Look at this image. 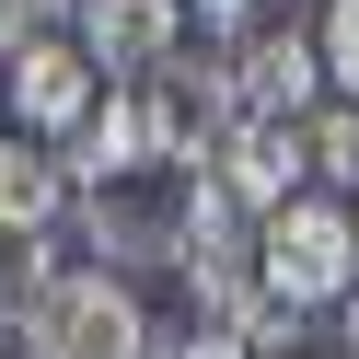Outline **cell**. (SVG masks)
Instances as JSON below:
<instances>
[{
	"label": "cell",
	"instance_id": "2",
	"mask_svg": "<svg viewBox=\"0 0 359 359\" xmlns=\"http://www.w3.org/2000/svg\"><path fill=\"white\" fill-rule=\"evenodd\" d=\"M12 359H151V313L116 266H58L12 313Z\"/></svg>",
	"mask_w": 359,
	"mask_h": 359
},
{
	"label": "cell",
	"instance_id": "9",
	"mask_svg": "<svg viewBox=\"0 0 359 359\" xmlns=\"http://www.w3.org/2000/svg\"><path fill=\"white\" fill-rule=\"evenodd\" d=\"M302 163L325 197H359V104H313L302 116Z\"/></svg>",
	"mask_w": 359,
	"mask_h": 359
},
{
	"label": "cell",
	"instance_id": "12",
	"mask_svg": "<svg viewBox=\"0 0 359 359\" xmlns=\"http://www.w3.org/2000/svg\"><path fill=\"white\" fill-rule=\"evenodd\" d=\"M336 359H359V290L336 302Z\"/></svg>",
	"mask_w": 359,
	"mask_h": 359
},
{
	"label": "cell",
	"instance_id": "13",
	"mask_svg": "<svg viewBox=\"0 0 359 359\" xmlns=\"http://www.w3.org/2000/svg\"><path fill=\"white\" fill-rule=\"evenodd\" d=\"M0 128H12V93H0Z\"/></svg>",
	"mask_w": 359,
	"mask_h": 359
},
{
	"label": "cell",
	"instance_id": "6",
	"mask_svg": "<svg viewBox=\"0 0 359 359\" xmlns=\"http://www.w3.org/2000/svg\"><path fill=\"white\" fill-rule=\"evenodd\" d=\"M70 35L104 81H151L186 58V0H70Z\"/></svg>",
	"mask_w": 359,
	"mask_h": 359
},
{
	"label": "cell",
	"instance_id": "14",
	"mask_svg": "<svg viewBox=\"0 0 359 359\" xmlns=\"http://www.w3.org/2000/svg\"><path fill=\"white\" fill-rule=\"evenodd\" d=\"M348 220H359V197H348Z\"/></svg>",
	"mask_w": 359,
	"mask_h": 359
},
{
	"label": "cell",
	"instance_id": "1",
	"mask_svg": "<svg viewBox=\"0 0 359 359\" xmlns=\"http://www.w3.org/2000/svg\"><path fill=\"white\" fill-rule=\"evenodd\" d=\"M255 290L278 313H336L359 290V220H348V197H325V186H302L290 209H266L255 220Z\"/></svg>",
	"mask_w": 359,
	"mask_h": 359
},
{
	"label": "cell",
	"instance_id": "15",
	"mask_svg": "<svg viewBox=\"0 0 359 359\" xmlns=\"http://www.w3.org/2000/svg\"><path fill=\"white\" fill-rule=\"evenodd\" d=\"M0 359H12V348H0Z\"/></svg>",
	"mask_w": 359,
	"mask_h": 359
},
{
	"label": "cell",
	"instance_id": "10",
	"mask_svg": "<svg viewBox=\"0 0 359 359\" xmlns=\"http://www.w3.org/2000/svg\"><path fill=\"white\" fill-rule=\"evenodd\" d=\"M313 47H325V81H336V104H359V0H325Z\"/></svg>",
	"mask_w": 359,
	"mask_h": 359
},
{
	"label": "cell",
	"instance_id": "5",
	"mask_svg": "<svg viewBox=\"0 0 359 359\" xmlns=\"http://www.w3.org/2000/svg\"><path fill=\"white\" fill-rule=\"evenodd\" d=\"M197 174H209L232 209H255V220H266V209H290V197L313 186V163H302V128H290V116H232V128L209 140V163H197Z\"/></svg>",
	"mask_w": 359,
	"mask_h": 359
},
{
	"label": "cell",
	"instance_id": "7",
	"mask_svg": "<svg viewBox=\"0 0 359 359\" xmlns=\"http://www.w3.org/2000/svg\"><path fill=\"white\" fill-rule=\"evenodd\" d=\"M58 163H70V197L81 186H116V174H151V104H140V81H104Z\"/></svg>",
	"mask_w": 359,
	"mask_h": 359
},
{
	"label": "cell",
	"instance_id": "8",
	"mask_svg": "<svg viewBox=\"0 0 359 359\" xmlns=\"http://www.w3.org/2000/svg\"><path fill=\"white\" fill-rule=\"evenodd\" d=\"M58 209H70V163L24 128H0V232H58Z\"/></svg>",
	"mask_w": 359,
	"mask_h": 359
},
{
	"label": "cell",
	"instance_id": "3",
	"mask_svg": "<svg viewBox=\"0 0 359 359\" xmlns=\"http://www.w3.org/2000/svg\"><path fill=\"white\" fill-rule=\"evenodd\" d=\"M220 104L302 128L313 104H325V47H313V24H243V35H220Z\"/></svg>",
	"mask_w": 359,
	"mask_h": 359
},
{
	"label": "cell",
	"instance_id": "11",
	"mask_svg": "<svg viewBox=\"0 0 359 359\" xmlns=\"http://www.w3.org/2000/svg\"><path fill=\"white\" fill-rule=\"evenodd\" d=\"M197 24H209V35H243V24H255V0H197Z\"/></svg>",
	"mask_w": 359,
	"mask_h": 359
},
{
	"label": "cell",
	"instance_id": "4",
	"mask_svg": "<svg viewBox=\"0 0 359 359\" xmlns=\"http://www.w3.org/2000/svg\"><path fill=\"white\" fill-rule=\"evenodd\" d=\"M0 93H12V128H24V140H70V128L93 116L104 70L81 58L70 24H35V35H12V47H0Z\"/></svg>",
	"mask_w": 359,
	"mask_h": 359
}]
</instances>
